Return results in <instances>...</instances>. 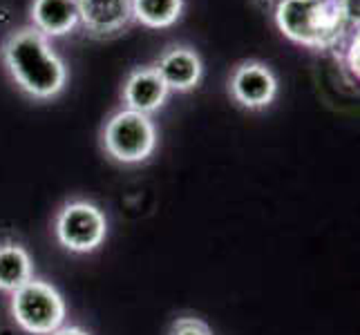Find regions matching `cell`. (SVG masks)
Listing matches in <instances>:
<instances>
[{
  "mask_svg": "<svg viewBox=\"0 0 360 335\" xmlns=\"http://www.w3.org/2000/svg\"><path fill=\"white\" fill-rule=\"evenodd\" d=\"M231 94L246 110H264L278 96V79L273 70L259 60H246L231 74Z\"/></svg>",
  "mask_w": 360,
  "mask_h": 335,
  "instance_id": "obj_6",
  "label": "cell"
},
{
  "mask_svg": "<svg viewBox=\"0 0 360 335\" xmlns=\"http://www.w3.org/2000/svg\"><path fill=\"white\" fill-rule=\"evenodd\" d=\"M333 3H336L338 11L347 22L358 27V0H333Z\"/></svg>",
  "mask_w": 360,
  "mask_h": 335,
  "instance_id": "obj_14",
  "label": "cell"
},
{
  "mask_svg": "<svg viewBox=\"0 0 360 335\" xmlns=\"http://www.w3.org/2000/svg\"><path fill=\"white\" fill-rule=\"evenodd\" d=\"M11 315L16 324L32 335H52L65 324L68 306L52 284L30 280L11 293Z\"/></svg>",
  "mask_w": 360,
  "mask_h": 335,
  "instance_id": "obj_3",
  "label": "cell"
},
{
  "mask_svg": "<svg viewBox=\"0 0 360 335\" xmlns=\"http://www.w3.org/2000/svg\"><path fill=\"white\" fill-rule=\"evenodd\" d=\"M56 239L70 253L88 255L105 242L108 219L103 210L90 202H72L56 215Z\"/></svg>",
  "mask_w": 360,
  "mask_h": 335,
  "instance_id": "obj_5",
  "label": "cell"
},
{
  "mask_svg": "<svg viewBox=\"0 0 360 335\" xmlns=\"http://www.w3.org/2000/svg\"><path fill=\"white\" fill-rule=\"evenodd\" d=\"M30 16L34 29H39L47 39L72 34L81 22L77 0H34Z\"/></svg>",
  "mask_w": 360,
  "mask_h": 335,
  "instance_id": "obj_10",
  "label": "cell"
},
{
  "mask_svg": "<svg viewBox=\"0 0 360 335\" xmlns=\"http://www.w3.org/2000/svg\"><path fill=\"white\" fill-rule=\"evenodd\" d=\"M168 85L159 77L157 67H136L123 85V101L128 110L150 117L168 101Z\"/></svg>",
  "mask_w": 360,
  "mask_h": 335,
  "instance_id": "obj_9",
  "label": "cell"
},
{
  "mask_svg": "<svg viewBox=\"0 0 360 335\" xmlns=\"http://www.w3.org/2000/svg\"><path fill=\"white\" fill-rule=\"evenodd\" d=\"M3 65L16 88L36 101L56 98L68 85V67L47 36L34 27L11 32L3 43Z\"/></svg>",
  "mask_w": 360,
  "mask_h": 335,
  "instance_id": "obj_1",
  "label": "cell"
},
{
  "mask_svg": "<svg viewBox=\"0 0 360 335\" xmlns=\"http://www.w3.org/2000/svg\"><path fill=\"white\" fill-rule=\"evenodd\" d=\"M157 72L168 85V90L191 92L200 85L204 77V63L195 49L177 45V47L166 49L164 56L159 58Z\"/></svg>",
  "mask_w": 360,
  "mask_h": 335,
  "instance_id": "obj_8",
  "label": "cell"
},
{
  "mask_svg": "<svg viewBox=\"0 0 360 335\" xmlns=\"http://www.w3.org/2000/svg\"><path fill=\"white\" fill-rule=\"evenodd\" d=\"M34 277V264L30 253L18 244L0 246V291L14 293Z\"/></svg>",
  "mask_w": 360,
  "mask_h": 335,
  "instance_id": "obj_11",
  "label": "cell"
},
{
  "mask_svg": "<svg viewBox=\"0 0 360 335\" xmlns=\"http://www.w3.org/2000/svg\"><path fill=\"white\" fill-rule=\"evenodd\" d=\"M157 128L155 121L134 110H119L103 128V150L117 164L136 166L155 152Z\"/></svg>",
  "mask_w": 360,
  "mask_h": 335,
  "instance_id": "obj_4",
  "label": "cell"
},
{
  "mask_svg": "<svg viewBox=\"0 0 360 335\" xmlns=\"http://www.w3.org/2000/svg\"><path fill=\"white\" fill-rule=\"evenodd\" d=\"M79 20L94 36H115L132 20V0H77Z\"/></svg>",
  "mask_w": 360,
  "mask_h": 335,
  "instance_id": "obj_7",
  "label": "cell"
},
{
  "mask_svg": "<svg viewBox=\"0 0 360 335\" xmlns=\"http://www.w3.org/2000/svg\"><path fill=\"white\" fill-rule=\"evenodd\" d=\"M276 22L289 41L311 49L336 47L349 25L333 0H280Z\"/></svg>",
  "mask_w": 360,
  "mask_h": 335,
  "instance_id": "obj_2",
  "label": "cell"
},
{
  "mask_svg": "<svg viewBox=\"0 0 360 335\" xmlns=\"http://www.w3.org/2000/svg\"><path fill=\"white\" fill-rule=\"evenodd\" d=\"M52 335H90L85 329H81V327H60V329H56Z\"/></svg>",
  "mask_w": 360,
  "mask_h": 335,
  "instance_id": "obj_16",
  "label": "cell"
},
{
  "mask_svg": "<svg viewBox=\"0 0 360 335\" xmlns=\"http://www.w3.org/2000/svg\"><path fill=\"white\" fill-rule=\"evenodd\" d=\"M184 11V0H132V18L150 29L172 27Z\"/></svg>",
  "mask_w": 360,
  "mask_h": 335,
  "instance_id": "obj_12",
  "label": "cell"
},
{
  "mask_svg": "<svg viewBox=\"0 0 360 335\" xmlns=\"http://www.w3.org/2000/svg\"><path fill=\"white\" fill-rule=\"evenodd\" d=\"M168 335H213V331L200 317H179L172 322Z\"/></svg>",
  "mask_w": 360,
  "mask_h": 335,
  "instance_id": "obj_13",
  "label": "cell"
},
{
  "mask_svg": "<svg viewBox=\"0 0 360 335\" xmlns=\"http://www.w3.org/2000/svg\"><path fill=\"white\" fill-rule=\"evenodd\" d=\"M347 70L358 79V29L349 36V45H347Z\"/></svg>",
  "mask_w": 360,
  "mask_h": 335,
  "instance_id": "obj_15",
  "label": "cell"
}]
</instances>
